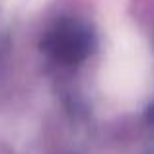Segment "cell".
Here are the masks:
<instances>
[{"label":"cell","mask_w":154,"mask_h":154,"mask_svg":"<svg viewBox=\"0 0 154 154\" xmlns=\"http://www.w3.org/2000/svg\"><path fill=\"white\" fill-rule=\"evenodd\" d=\"M57 59L78 60L88 53V35L78 27H60L49 37L47 47Z\"/></svg>","instance_id":"6da1fadb"}]
</instances>
